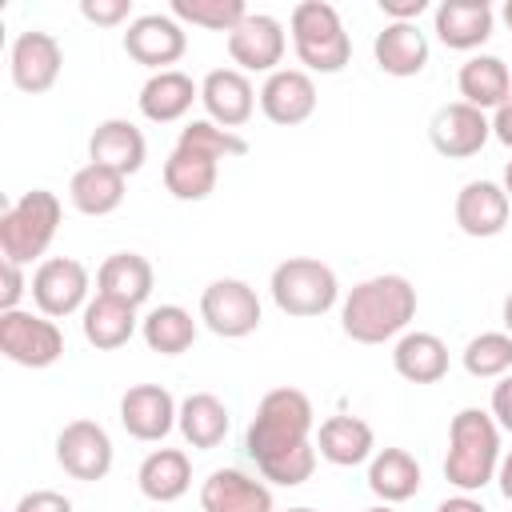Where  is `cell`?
<instances>
[{
    "mask_svg": "<svg viewBox=\"0 0 512 512\" xmlns=\"http://www.w3.org/2000/svg\"><path fill=\"white\" fill-rule=\"evenodd\" d=\"M288 32H292V48L304 72L336 76L352 60V40L344 32L340 12L328 0H300L288 16Z\"/></svg>",
    "mask_w": 512,
    "mask_h": 512,
    "instance_id": "obj_4",
    "label": "cell"
},
{
    "mask_svg": "<svg viewBox=\"0 0 512 512\" xmlns=\"http://www.w3.org/2000/svg\"><path fill=\"white\" fill-rule=\"evenodd\" d=\"M312 424H316V412H312V400L300 392V388H272L260 396L256 404V416L248 420V432H244V448L248 456L260 464L276 460V456H288L304 444H312Z\"/></svg>",
    "mask_w": 512,
    "mask_h": 512,
    "instance_id": "obj_2",
    "label": "cell"
},
{
    "mask_svg": "<svg viewBox=\"0 0 512 512\" xmlns=\"http://www.w3.org/2000/svg\"><path fill=\"white\" fill-rule=\"evenodd\" d=\"M228 424H232V420H228V408H224L220 396H212V392H192V396L180 400L176 428H180V436H184L192 448H216V444H224Z\"/></svg>",
    "mask_w": 512,
    "mask_h": 512,
    "instance_id": "obj_33",
    "label": "cell"
},
{
    "mask_svg": "<svg viewBox=\"0 0 512 512\" xmlns=\"http://www.w3.org/2000/svg\"><path fill=\"white\" fill-rule=\"evenodd\" d=\"M456 88H460V96H464V104H472V108H500L508 96H512V72H508V64L500 60V56H488V52H480V56H468L464 64H460V72H456Z\"/></svg>",
    "mask_w": 512,
    "mask_h": 512,
    "instance_id": "obj_28",
    "label": "cell"
},
{
    "mask_svg": "<svg viewBox=\"0 0 512 512\" xmlns=\"http://www.w3.org/2000/svg\"><path fill=\"white\" fill-rule=\"evenodd\" d=\"M152 284H156V272L140 252H112L96 272V292L124 300L132 308H140L152 296Z\"/></svg>",
    "mask_w": 512,
    "mask_h": 512,
    "instance_id": "obj_29",
    "label": "cell"
},
{
    "mask_svg": "<svg viewBox=\"0 0 512 512\" xmlns=\"http://www.w3.org/2000/svg\"><path fill=\"white\" fill-rule=\"evenodd\" d=\"M140 336L160 356H180L196 344V320L180 304H160L140 320Z\"/></svg>",
    "mask_w": 512,
    "mask_h": 512,
    "instance_id": "obj_34",
    "label": "cell"
},
{
    "mask_svg": "<svg viewBox=\"0 0 512 512\" xmlns=\"http://www.w3.org/2000/svg\"><path fill=\"white\" fill-rule=\"evenodd\" d=\"M80 16L100 28H116L132 16V0H80Z\"/></svg>",
    "mask_w": 512,
    "mask_h": 512,
    "instance_id": "obj_39",
    "label": "cell"
},
{
    "mask_svg": "<svg viewBox=\"0 0 512 512\" xmlns=\"http://www.w3.org/2000/svg\"><path fill=\"white\" fill-rule=\"evenodd\" d=\"M12 512H72V500L64 492H52V488H36V492H24L16 500Z\"/></svg>",
    "mask_w": 512,
    "mask_h": 512,
    "instance_id": "obj_40",
    "label": "cell"
},
{
    "mask_svg": "<svg viewBox=\"0 0 512 512\" xmlns=\"http://www.w3.org/2000/svg\"><path fill=\"white\" fill-rule=\"evenodd\" d=\"M56 464L72 480H104L112 472V436L96 420H68L56 436Z\"/></svg>",
    "mask_w": 512,
    "mask_h": 512,
    "instance_id": "obj_11",
    "label": "cell"
},
{
    "mask_svg": "<svg viewBox=\"0 0 512 512\" xmlns=\"http://www.w3.org/2000/svg\"><path fill=\"white\" fill-rule=\"evenodd\" d=\"M316 452H320L328 464H336V468H356V464H364V460L376 456V432H372L368 420L340 412V416H328V420L320 424V432H316Z\"/></svg>",
    "mask_w": 512,
    "mask_h": 512,
    "instance_id": "obj_22",
    "label": "cell"
},
{
    "mask_svg": "<svg viewBox=\"0 0 512 512\" xmlns=\"http://www.w3.org/2000/svg\"><path fill=\"white\" fill-rule=\"evenodd\" d=\"M504 192H508V200H512V160L504 164Z\"/></svg>",
    "mask_w": 512,
    "mask_h": 512,
    "instance_id": "obj_48",
    "label": "cell"
},
{
    "mask_svg": "<svg viewBox=\"0 0 512 512\" xmlns=\"http://www.w3.org/2000/svg\"><path fill=\"white\" fill-rule=\"evenodd\" d=\"M136 484H140V496L152 500V504L180 500L192 488V460H188V452H180V448H156V452H148L140 460Z\"/></svg>",
    "mask_w": 512,
    "mask_h": 512,
    "instance_id": "obj_27",
    "label": "cell"
},
{
    "mask_svg": "<svg viewBox=\"0 0 512 512\" xmlns=\"http://www.w3.org/2000/svg\"><path fill=\"white\" fill-rule=\"evenodd\" d=\"M500 424L484 408H460L448 424V456L444 480L456 492H480L496 480L500 468Z\"/></svg>",
    "mask_w": 512,
    "mask_h": 512,
    "instance_id": "obj_3",
    "label": "cell"
},
{
    "mask_svg": "<svg viewBox=\"0 0 512 512\" xmlns=\"http://www.w3.org/2000/svg\"><path fill=\"white\" fill-rule=\"evenodd\" d=\"M392 368L408 384H436L448 376V344L436 332H404L392 344Z\"/></svg>",
    "mask_w": 512,
    "mask_h": 512,
    "instance_id": "obj_26",
    "label": "cell"
},
{
    "mask_svg": "<svg viewBox=\"0 0 512 512\" xmlns=\"http://www.w3.org/2000/svg\"><path fill=\"white\" fill-rule=\"evenodd\" d=\"M500 316H504V332L512 336V292L504 296V312H500Z\"/></svg>",
    "mask_w": 512,
    "mask_h": 512,
    "instance_id": "obj_47",
    "label": "cell"
},
{
    "mask_svg": "<svg viewBox=\"0 0 512 512\" xmlns=\"http://www.w3.org/2000/svg\"><path fill=\"white\" fill-rule=\"evenodd\" d=\"M32 292V284L24 280V264H12L4 260V288H0V312H12L20 308V296Z\"/></svg>",
    "mask_w": 512,
    "mask_h": 512,
    "instance_id": "obj_41",
    "label": "cell"
},
{
    "mask_svg": "<svg viewBox=\"0 0 512 512\" xmlns=\"http://www.w3.org/2000/svg\"><path fill=\"white\" fill-rule=\"evenodd\" d=\"M380 12L388 24H416L420 12H428V0H380Z\"/></svg>",
    "mask_w": 512,
    "mask_h": 512,
    "instance_id": "obj_43",
    "label": "cell"
},
{
    "mask_svg": "<svg viewBox=\"0 0 512 512\" xmlns=\"http://www.w3.org/2000/svg\"><path fill=\"white\" fill-rule=\"evenodd\" d=\"M288 36L284 24L268 12H248L232 32H228V56L240 64V72H276V64L284 60Z\"/></svg>",
    "mask_w": 512,
    "mask_h": 512,
    "instance_id": "obj_13",
    "label": "cell"
},
{
    "mask_svg": "<svg viewBox=\"0 0 512 512\" xmlns=\"http://www.w3.org/2000/svg\"><path fill=\"white\" fill-rule=\"evenodd\" d=\"M416 316V288L400 272H380L360 284L340 304V328L356 344H384L400 340Z\"/></svg>",
    "mask_w": 512,
    "mask_h": 512,
    "instance_id": "obj_1",
    "label": "cell"
},
{
    "mask_svg": "<svg viewBox=\"0 0 512 512\" xmlns=\"http://www.w3.org/2000/svg\"><path fill=\"white\" fill-rule=\"evenodd\" d=\"M0 352L20 368H48L64 356V332L44 312H0Z\"/></svg>",
    "mask_w": 512,
    "mask_h": 512,
    "instance_id": "obj_7",
    "label": "cell"
},
{
    "mask_svg": "<svg viewBox=\"0 0 512 512\" xmlns=\"http://www.w3.org/2000/svg\"><path fill=\"white\" fill-rule=\"evenodd\" d=\"M492 420L500 424V432H512V372L500 376V384L492 388V404H488Z\"/></svg>",
    "mask_w": 512,
    "mask_h": 512,
    "instance_id": "obj_42",
    "label": "cell"
},
{
    "mask_svg": "<svg viewBox=\"0 0 512 512\" xmlns=\"http://www.w3.org/2000/svg\"><path fill=\"white\" fill-rule=\"evenodd\" d=\"M176 416H180V404L160 384H132L120 396V424L132 440H144V444L164 440L176 428Z\"/></svg>",
    "mask_w": 512,
    "mask_h": 512,
    "instance_id": "obj_16",
    "label": "cell"
},
{
    "mask_svg": "<svg viewBox=\"0 0 512 512\" xmlns=\"http://www.w3.org/2000/svg\"><path fill=\"white\" fill-rule=\"evenodd\" d=\"M144 156H148V140H144V132L132 120H120V116L100 120L92 128V136H88V160L104 164V168H112L120 176L140 172Z\"/></svg>",
    "mask_w": 512,
    "mask_h": 512,
    "instance_id": "obj_21",
    "label": "cell"
},
{
    "mask_svg": "<svg viewBox=\"0 0 512 512\" xmlns=\"http://www.w3.org/2000/svg\"><path fill=\"white\" fill-rule=\"evenodd\" d=\"M176 144H180V148H192V152H204V156H212V160H228V156H244V152H248V140H244V136L220 128V124H212V120H188V124L180 128Z\"/></svg>",
    "mask_w": 512,
    "mask_h": 512,
    "instance_id": "obj_36",
    "label": "cell"
},
{
    "mask_svg": "<svg viewBox=\"0 0 512 512\" xmlns=\"http://www.w3.org/2000/svg\"><path fill=\"white\" fill-rule=\"evenodd\" d=\"M216 176H220V160L180 148V144L164 160V188L176 200H208L216 192Z\"/></svg>",
    "mask_w": 512,
    "mask_h": 512,
    "instance_id": "obj_32",
    "label": "cell"
},
{
    "mask_svg": "<svg viewBox=\"0 0 512 512\" xmlns=\"http://www.w3.org/2000/svg\"><path fill=\"white\" fill-rule=\"evenodd\" d=\"M172 16L208 32H232L248 16V8L240 0H172Z\"/></svg>",
    "mask_w": 512,
    "mask_h": 512,
    "instance_id": "obj_37",
    "label": "cell"
},
{
    "mask_svg": "<svg viewBox=\"0 0 512 512\" xmlns=\"http://www.w3.org/2000/svg\"><path fill=\"white\" fill-rule=\"evenodd\" d=\"M488 136H492V120H488L480 108L464 104V100H452V104L436 108V116H432V124H428L432 148H436L440 156H448V160L476 156V152L488 144Z\"/></svg>",
    "mask_w": 512,
    "mask_h": 512,
    "instance_id": "obj_14",
    "label": "cell"
},
{
    "mask_svg": "<svg viewBox=\"0 0 512 512\" xmlns=\"http://www.w3.org/2000/svg\"><path fill=\"white\" fill-rule=\"evenodd\" d=\"M60 68H64V48L52 32H40V28H28L12 40V52H8V72H12V84L28 96H40L48 92L56 80H60Z\"/></svg>",
    "mask_w": 512,
    "mask_h": 512,
    "instance_id": "obj_12",
    "label": "cell"
},
{
    "mask_svg": "<svg viewBox=\"0 0 512 512\" xmlns=\"http://www.w3.org/2000/svg\"><path fill=\"white\" fill-rule=\"evenodd\" d=\"M456 224L464 236H476V240H488V236H500L508 228V216H512V200L504 192V184L496 180H468L460 192H456Z\"/></svg>",
    "mask_w": 512,
    "mask_h": 512,
    "instance_id": "obj_17",
    "label": "cell"
},
{
    "mask_svg": "<svg viewBox=\"0 0 512 512\" xmlns=\"http://www.w3.org/2000/svg\"><path fill=\"white\" fill-rule=\"evenodd\" d=\"M496 484H500V496L512 500V448L500 456V468H496Z\"/></svg>",
    "mask_w": 512,
    "mask_h": 512,
    "instance_id": "obj_46",
    "label": "cell"
},
{
    "mask_svg": "<svg viewBox=\"0 0 512 512\" xmlns=\"http://www.w3.org/2000/svg\"><path fill=\"white\" fill-rule=\"evenodd\" d=\"M316 456H320L316 444H304V448H296L288 456H276V460L260 464V476L272 480V484H280V488H300L316 472Z\"/></svg>",
    "mask_w": 512,
    "mask_h": 512,
    "instance_id": "obj_38",
    "label": "cell"
},
{
    "mask_svg": "<svg viewBox=\"0 0 512 512\" xmlns=\"http://www.w3.org/2000/svg\"><path fill=\"white\" fill-rule=\"evenodd\" d=\"M124 52L152 72H168L188 52V32L172 12H144L128 24Z\"/></svg>",
    "mask_w": 512,
    "mask_h": 512,
    "instance_id": "obj_10",
    "label": "cell"
},
{
    "mask_svg": "<svg viewBox=\"0 0 512 512\" xmlns=\"http://www.w3.org/2000/svg\"><path fill=\"white\" fill-rule=\"evenodd\" d=\"M268 288H272L276 308H280L284 316H300V320L324 316V312L336 308V300H340V280H336V272H332L324 260H316V256H288V260H280V264L272 268Z\"/></svg>",
    "mask_w": 512,
    "mask_h": 512,
    "instance_id": "obj_6",
    "label": "cell"
},
{
    "mask_svg": "<svg viewBox=\"0 0 512 512\" xmlns=\"http://www.w3.org/2000/svg\"><path fill=\"white\" fill-rule=\"evenodd\" d=\"M260 296L252 284L236 280V276H224V280H212L204 292H200V320L208 332L224 336V340H240V336H252L260 328Z\"/></svg>",
    "mask_w": 512,
    "mask_h": 512,
    "instance_id": "obj_8",
    "label": "cell"
},
{
    "mask_svg": "<svg viewBox=\"0 0 512 512\" xmlns=\"http://www.w3.org/2000/svg\"><path fill=\"white\" fill-rule=\"evenodd\" d=\"M372 56L388 76H420L428 64V36L420 32V24H384L372 40Z\"/></svg>",
    "mask_w": 512,
    "mask_h": 512,
    "instance_id": "obj_24",
    "label": "cell"
},
{
    "mask_svg": "<svg viewBox=\"0 0 512 512\" xmlns=\"http://www.w3.org/2000/svg\"><path fill=\"white\" fill-rule=\"evenodd\" d=\"M192 100H200V84L180 72V68H168V72H152L136 96L144 120L152 124H172V120H184Z\"/></svg>",
    "mask_w": 512,
    "mask_h": 512,
    "instance_id": "obj_23",
    "label": "cell"
},
{
    "mask_svg": "<svg viewBox=\"0 0 512 512\" xmlns=\"http://www.w3.org/2000/svg\"><path fill=\"white\" fill-rule=\"evenodd\" d=\"M420 464L412 452L404 448H380L372 460H368V488L372 496H380L384 504H404L420 492Z\"/></svg>",
    "mask_w": 512,
    "mask_h": 512,
    "instance_id": "obj_30",
    "label": "cell"
},
{
    "mask_svg": "<svg viewBox=\"0 0 512 512\" xmlns=\"http://www.w3.org/2000/svg\"><path fill=\"white\" fill-rule=\"evenodd\" d=\"M60 196L48 188H32L0 212V256L12 264H32L48 252L60 228Z\"/></svg>",
    "mask_w": 512,
    "mask_h": 512,
    "instance_id": "obj_5",
    "label": "cell"
},
{
    "mask_svg": "<svg viewBox=\"0 0 512 512\" xmlns=\"http://www.w3.org/2000/svg\"><path fill=\"white\" fill-rule=\"evenodd\" d=\"M256 100H260V92L252 88L248 72H240V68H212L200 80V104H204L208 120L228 132L252 120Z\"/></svg>",
    "mask_w": 512,
    "mask_h": 512,
    "instance_id": "obj_15",
    "label": "cell"
},
{
    "mask_svg": "<svg viewBox=\"0 0 512 512\" xmlns=\"http://www.w3.org/2000/svg\"><path fill=\"white\" fill-rule=\"evenodd\" d=\"M260 112L280 124V128H296L316 112V84L304 68H276L264 84H260Z\"/></svg>",
    "mask_w": 512,
    "mask_h": 512,
    "instance_id": "obj_18",
    "label": "cell"
},
{
    "mask_svg": "<svg viewBox=\"0 0 512 512\" xmlns=\"http://www.w3.org/2000/svg\"><path fill=\"white\" fill-rule=\"evenodd\" d=\"M124 180H128V176H120V172H112V168L88 160L84 168L72 172V180H68V200H72V208L84 212V216H108V212H116V208L124 204Z\"/></svg>",
    "mask_w": 512,
    "mask_h": 512,
    "instance_id": "obj_31",
    "label": "cell"
},
{
    "mask_svg": "<svg viewBox=\"0 0 512 512\" xmlns=\"http://www.w3.org/2000/svg\"><path fill=\"white\" fill-rule=\"evenodd\" d=\"M288 512H312V508H288Z\"/></svg>",
    "mask_w": 512,
    "mask_h": 512,
    "instance_id": "obj_51",
    "label": "cell"
},
{
    "mask_svg": "<svg viewBox=\"0 0 512 512\" xmlns=\"http://www.w3.org/2000/svg\"><path fill=\"white\" fill-rule=\"evenodd\" d=\"M492 8L488 0H440L432 12V28L444 48L452 52H472L492 36Z\"/></svg>",
    "mask_w": 512,
    "mask_h": 512,
    "instance_id": "obj_20",
    "label": "cell"
},
{
    "mask_svg": "<svg viewBox=\"0 0 512 512\" xmlns=\"http://www.w3.org/2000/svg\"><path fill=\"white\" fill-rule=\"evenodd\" d=\"M436 512H488L472 492H456V496H448V500H440L436 504Z\"/></svg>",
    "mask_w": 512,
    "mask_h": 512,
    "instance_id": "obj_45",
    "label": "cell"
},
{
    "mask_svg": "<svg viewBox=\"0 0 512 512\" xmlns=\"http://www.w3.org/2000/svg\"><path fill=\"white\" fill-rule=\"evenodd\" d=\"M500 16H504V24H508V28H512V0H508V4H504V12H500Z\"/></svg>",
    "mask_w": 512,
    "mask_h": 512,
    "instance_id": "obj_49",
    "label": "cell"
},
{
    "mask_svg": "<svg viewBox=\"0 0 512 512\" xmlns=\"http://www.w3.org/2000/svg\"><path fill=\"white\" fill-rule=\"evenodd\" d=\"M204 512H272V488L240 468H216L200 484Z\"/></svg>",
    "mask_w": 512,
    "mask_h": 512,
    "instance_id": "obj_19",
    "label": "cell"
},
{
    "mask_svg": "<svg viewBox=\"0 0 512 512\" xmlns=\"http://www.w3.org/2000/svg\"><path fill=\"white\" fill-rule=\"evenodd\" d=\"M80 328H84V340H88L96 352H116V348H124V344L136 336L140 320H136V308H132V304L96 292V296L88 300V308L80 312Z\"/></svg>",
    "mask_w": 512,
    "mask_h": 512,
    "instance_id": "obj_25",
    "label": "cell"
},
{
    "mask_svg": "<svg viewBox=\"0 0 512 512\" xmlns=\"http://www.w3.org/2000/svg\"><path fill=\"white\" fill-rule=\"evenodd\" d=\"M464 372L476 380H500L512 372V336L508 332H480L464 344Z\"/></svg>",
    "mask_w": 512,
    "mask_h": 512,
    "instance_id": "obj_35",
    "label": "cell"
},
{
    "mask_svg": "<svg viewBox=\"0 0 512 512\" xmlns=\"http://www.w3.org/2000/svg\"><path fill=\"white\" fill-rule=\"evenodd\" d=\"M88 288H92V276L72 256H48L32 272V300L48 320H64L72 312H84Z\"/></svg>",
    "mask_w": 512,
    "mask_h": 512,
    "instance_id": "obj_9",
    "label": "cell"
},
{
    "mask_svg": "<svg viewBox=\"0 0 512 512\" xmlns=\"http://www.w3.org/2000/svg\"><path fill=\"white\" fill-rule=\"evenodd\" d=\"M492 136H496L504 148H512V96L492 112Z\"/></svg>",
    "mask_w": 512,
    "mask_h": 512,
    "instance_id": "obj_44",
    "label": "cell"
},
{
    "mask_svg": "<svg viewBox=\"0 0 512 512\" xmlns=\"http://www.w3.org/2000/svg\"><path fill=\"white\" fill-rule=\"evenodd\" d=\"M364 512H396L392 504H372V508H364Z\"/></svg>",
    "mask_w": 512,
    "mask_h": 512,
    "instance_id": "obj_50",
    "label": "cell"
}]
</instances>
